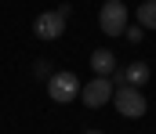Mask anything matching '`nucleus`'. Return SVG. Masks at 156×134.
<instances>
[{"label": "nucleus", "mask_w": 156, "mask_h": 134, "mask_svg": "<svg viewBox=\"0 0 156 134\" xmlns=\"http://www.w3.org/2000/svg\"><path fill=\"white\" fill-rule=\"evenodd\" d=\"M113 105H116L120 116H127V120H142L145 109H149L142 87H116V91H113Z\"/></svg>", "instance_id": "2"}, {"label": "nucleus", "mask_w": 156, "mask_h": 134, "mask_svg": "<svg viewBox=\"0 0 156 134\" xmlns=\"http://www.w3.org/2000/svg\"><path fill=\"white\" fill-rule=\"evenodd\" d=\"M33 73H37L40 80H47V76H51V65H47V62H37V65H33Z\"/></svg>", "instance_id": "9"}, {"label": "nucleus", "mask_w": 156, "mask_h": 134, "mask_svg": "<svg viewBox=\"0 0 156 134\" xmlns=\"http://www.w3.org/2000/svg\"><path fill=\"white\" fill-rule=\"evenodd\" d=\"M138 26L142 29H156V0H142L138 4Z\"/></svg>", "instance_id": "8"}, {"label": "nucleus", "mask_w": 156, "mask_h": 134, "mask_svg": "<svg viewBox=\"0 0 156 134\" xmlns=\"http://www.w3.org/2000/svg\"><path fill=\"white\" fill-rule=\"evenodd\" d=\"M123 33H127V40H131V44H142V29H123Z\"/></svg>", "instance_id": "10"}, {"label": "nucleus", "mask_w": 156, "mask_h": 134, "mask_svg": "<svg viewBox=\"0 0 156 134\" xmlns=\"http://www.w3.org/2000/svg\"><path fill=\"white\" fill-rule=\"evenodd\" d=\"M87 134H102V131H87Z\"/></svg>", "instance_id": "11"}, {"label": "nucleus", "mask_w": 156, "mask_h": 134, "mask_svg": "<svg viewBox=\"0 0 156 134\" xmlns=\"http://www.w3.org/2000/svg\"><path fill=\"white\" fill-rule=\"evenodd\" d=\"M98 26L105 36H120L127 29V4L123 0H105L102 11H98Z\"/></svg>", "instance_id": "4"}, {"label": "nucleus", "mask_w": 156, "mask_h": 134, "mask_svg": "<svg viewBox=\"0 0 156 134\" xmlns=\"http://www.w3.org/2000/svg\"><path fill=\"white\" fill-rule=\"evenodd\" d=\"M91 69H94V76H113L116 73V54L109 47H98L91 54Z\"/></svg>", "instance_id": "7"}, {"label": "nucleus", "mask_w": 156, "mask_h": 134, "mask_svg": "<svg viewBox=\"0 0 156 134\" xmlns=\"http://www.w3.org/2000/svg\"><path fill=\"white\" fill-rule=\"evenodd\" d=\"M113 76H116V84H113V87H145V84H149V76H153V69H149L145 62H131L127 69H116Z\"/></svg>", "instance_id": "6"}, {"label": "nucleus", "mask_w": 156, "mask_h": 134, "mask_svg": "<svg viewBox=\"0 0 156 134\" xmlns=\"http://www.w3.org/2000/svg\"><path fill=\"white\" fill-rule=\"evenodd\" d=\"M113 80L109 76H94L91 84H80V98H83V105L87 109H102L105 101H113Z\"/></svg>", "instance_id": "5"}, {"label": "nucleus", "mask_w": 156, "mask_h": 134, "mask_svg": "<svg viewBox=\"0 0 156 134\" xmlns=\"http://www.w3.org/2000/svg\"><path fill=\"white\" fill-rule=\"evenodd\" d=\"M47 94H51V101L69 105V101L80 98V80L69 73V69H66V73H51V76H47Z\"/></svg>", "instance_id": "3"}, {"label": "nucleus", "mask_w": 156, "mask_h": 134, "mask_svg": "<svg viewBox=\"0 0 156 134\" xmlns=\"http://www.w3.org/2000/svg\"><path fill=\"white\" fill-rule=\"evenodd\" d=\"M66 18H69V4H62L58 11H40L37 18H33L37 40H58L66 33Z\"/></svg>", "instance_id": "1"}]
</instances>
